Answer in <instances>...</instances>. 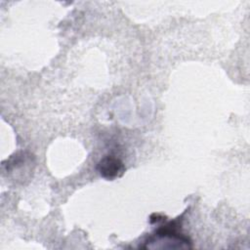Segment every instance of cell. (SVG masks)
<instances>
[{"mask_svg":"<svg viewBox=\"0 0 250 250\" xmlns=\"http://www.w3.org/2000/svg\"><path fill=\"white\" fill-rule=\"evenodd\" d=\"M97 170L103 178L112 181L123 176L125 172V165L119 158L112 155H107L99 161Z\"/></svg>","mask_w":250,"mask_h":250,"instance_id":"obj_1","label":"cell"}]
</instances>
